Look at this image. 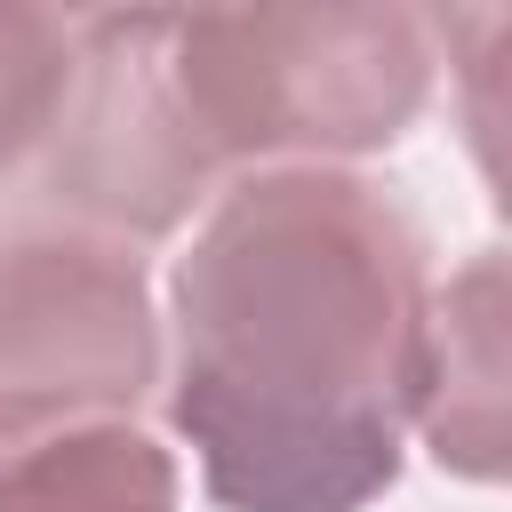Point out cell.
Returning a JSON list of instances; mask_svg holds the SVG:
<instances>
[{
  "label": "cell",
  "mask_w": 512,
  "mask_h": 512,
  "mask_svg": "<svg viewBox=\"0 0 512 512\" xmlns=\"http://www.w3.org/2000/svg\"><path fill=\"white\" fill-rule=\"evenodd\" d=\"M424 240L328 160L240 176L176 256L168 424L224 512H368L400 480Z\"/></svg>",
  "instance_id": "6da1fadb"
},
{
  "label": "cell",
  "mask_w": 512,
  "mask_h": 512,
  "mask_svg": "<svg viewBox=\"0 0 512 512\" xmlns=\"http://www.w3.org/2000/svg\"><path fill=\"white\" fill-rule=\"evenodd\" d=\"M168 80L208 160L384 152L432 104V48L400 0H176Z\"/></svg>",
  "instance_id": "7a4b0ae2"
},
{
  "label": "cell",
  "mask_w": 512,
  "mask_h": 512,
  "mask_svg": "<svg viewBox=\"0 0 512 512\" xmlns=\"http://www.w3.org/2000/svg\"><path fill=\"white\" fill-rule=\"evenodd\" d=\"M160 376L144 264L88 232L0 240V464L48 432L136 416Z\"/></svg>",
  "instance_id": "3957f363"
},
{
  "label": "cell",
  "mask_w": 512,
  "mask_h": 512,
  "mask_svg": "<svg viewBox=\"0 0 512 512\" xmlns=\"http://www.w3.org/2000/svg\"><path fill=\"white\" fill-rule=\"evenodd\" d=\"M168 16L176 8H120L88 16L72 48L64 104L48 120V200L104 224L112 240H160L208 192L216 160L192 136L176 80H168Z\"/></svg>",
  "instance_id": "277c9868"
},
{
  "label": "cell",
  "mask_w": 512,
  "mask_h": 512,
  "mask_svg": "<svg viewBox=\"0 0 512 512\" xmlns=\"http://www.w3.org/2000/svg\"><path fill=\"white\" fill-rule=\"evenodd\" d=\"M408 424L432 440L448 472L464 480L504 472V264L496 248H480L448 288L424 296Z\"/></svg>",
  "instance_id": "5b68a950"
},
{
  "label": "cell",
  "mask_w": 512,
  "mask_h": 512,
  "mask_svg": "<svg viewBox=\"0 0 512 512\" xmlns=\"http://www.w3.org/2000/svg\"><path fill=\"white\" fill-rule=\"evenodd\" d=\"M0 512H176V456L128 416L48 432L0 464Z\"/></svg>",
  "instance_id": "8992f818"
},
{
  "label": "cell",
  "mask_w": 512,
  "mask_h": 512,
  "mask_svg": "<svg viewBox=\"0 0 512 512\" xmlns=\"http://www.w3.org/2000/svg\"><path fill=\"white\" fill-rule=\"evenodd\" d=\"M72 40L48 0H0V176L24 168L64 104Z\"/></svg>",
  "instance_id": "52a82bcc"
},
{
  "label": "cell",
  "mask_w": 512,
  "mask_h": 512,
  "mask_svg": "<svg viewBox=\"0 0 512 512\" xmlns=\"http://www.w3.org/2000/svg\"><path fill=\"white\" fill-rule=\"evenodd\" d=\"M424 16V32L448 48L456 80H464V104H472V136H480V160L488 136H496V56H504V0H408Z\"/></svg>",
  "instance_id": "ba28073f"
},
{
  "label": "cell",
  "mask_w": 512,
  "mask_h": 512,
  "mask_svg": "<svg viewBox=\"0 0 512 512\" xmlns=\"http://www.w3.org/2000/svg\"><path fill=\"white\" fill-rule=\"evenodd\" d=\"M64 16H120V8H176V0H48Z\"/></svg>",
  "instance_id": "9c48e42d"
}]
</instances>
